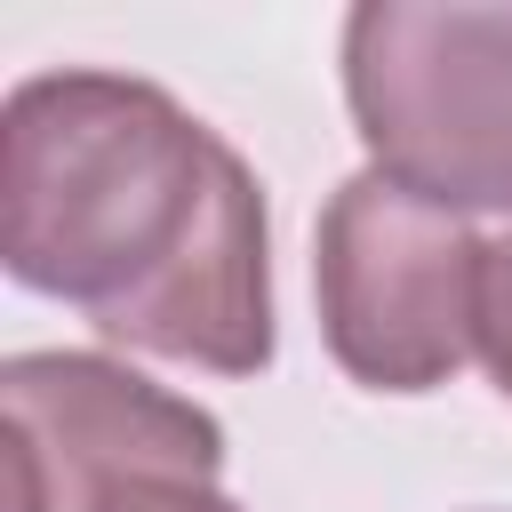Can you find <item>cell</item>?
I'll return each instance as SVG.
<instances>
[{
  "mask_svg": "<svg viewBox=\"0 0 512 512\" xmlns=\"http://www.w3.org/2000/svg\"><path fill=\"white\" fill-rule=\"evenodd\" d=\"M0 264L128 352L208 376L272 368L264 184L152 80L32 72L8 88Z\"/></svg>",
  "mask_w": 512,
  "mask_h": 512,
  "instance_id": "cell-1",
  "label": "cell"
},
{
  "mask_svg": "<svg viewBox=\"0 0 512 512\" xmlns=\"http://www.w3.org/2000/svg\"><path fill=\"white\" fill-rule=\"evenodd\" d=\"M344 104L376 176L456 216H512V0H360Z\"/></svg>",
  "mask_w": 512,
  "mask_h": 512,
  "instance_id": "cell-2",
  "label": "cell"
},
{
  "mask_svg": "<svg viewBox=\"0 0 512 512\" xmlns=\"http://www.w3.org/2000/svg\"><path fill=\"white\" fill-rule=\"evenodd\" d=\"M480 256L472 216L416 200L360 168L328 192L312 232L320 336L368 392H432L480 352Z\"/></svg>",
  "mask_w": 512,
  "mask_h": 512,
  "instance_id": "cell-3",
  "label": "cell"
},
{
  "mask_svg": "<svg viewBox=\"0 0 512 512\" xmlns=\"http://www.w3.org/2000/svg\"><path fill=\"white\" fill-rule=\"evenodd\" d=\"M0 416L16 512H112L128 488L224 472V424L104 352H16Z\"/></svg>",
  "mask_w": 512,
  "mask_h": 512,
  "instance_id": "cell-4",
  "label": "cell"
},
{
  "mask_svg": "<svg viewBox=\"0 0 512 512\" xmlns=\"http://www.w3.org/2000/svg\"><path fill=\"white\" fill-rule=\"evenodd\" d=\"M480 360L512 400V224L488 232V256H480Z\"/></svg>",
  "mask_w": 512,
  "mask_h": 512,
  "instance_id": "cell-5",
  "label": "cell"
},
{
  "mask_svg": "<svg viewBox=\"0 0 512 512\" xmlns=\"http://www.w3.org/2000/svg\"><path fill=\"white\" fill-rule=\"evenodd\" d=\"M112 512H240V504L216 496L208 480H152V488H128Z\"/></svg>",
  "mask_w": 512,
  "mask_h": 512,
  "instance_id": "cell-6",
  "label": "cell"
}]
</instances>
